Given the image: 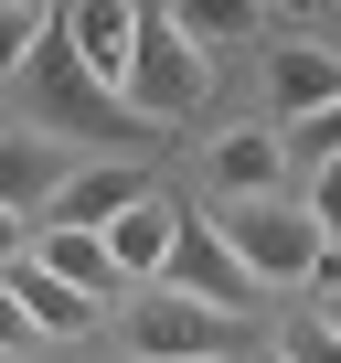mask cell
<instances>
[{"label":"cell","mask_w":341,"mask_h":363,"mask_svg":"<svg viewBox=\"0 0 341 363\" xmlns=\"http://www.w3.org/2000/svg\"><path fill=\"white\" fill-rule=\"evenodd\" d=\"M203 96H214V54H203V33H192L182 11H139V43H128V86H117V107H128L139 128H182V118H203Z\"/></svg>","instance_id":"cell-1"},{"label":"cell","mask_w":341,"mask_h":363,"mask_svg":"<svg viewBox=\"0 0 341 363\" xmlns=\"http://www.w3.org/2000/svg\"><path fill=\"white\" fill-rule=\"evenodd\" d=\"M214 235H224V257L256 278V289H309L320 267H330V246L309 235V214L277 193V203H235V214H214Z\"/></svg>","instance_id":"cell-2"},{"label":"cell","mask_w":341,"mask_h":363,"mask_svg":"<svg viewBox=\"0 0 341 363\" xmlns=\"http://www.w3.org/2000/svg\"><path fill=\"white\" fill-rule=\"evenodd\" d=\"M117 331H128L139 363H235V352H245V320H224V310H203V299H170V289H149Z\"/></svg>","instance_id":"cell-3"},{"label":"cell","mask_w":341,"mask_h":363,"mask_svg":"<svg viewBox=\"0 0 341 363\" xmlns=\"http://www.w3.org/2000/svg\"><path fill=\"white\" fill-rule=\"evenodd\" d=\"M33 86H43V118H54V128H86V139H107L117 160H149V150H160V128H139L107 86H86L75 54H64L54 33H43V54H33Z\"/></svg>","instance_id":"cell-4"},{"label":"cell","mask_w":341,"mask_h":363,"mask_svg":"<svg viewBox=\"0 0 341 363\" xmlns=\"http://www.w3.org/2000/svg\"><path fill=\"white\" fill-rule=\"evenodd\" d=\"M149 289H170V299H203V310H224V320H245V310H256V278L224 257L214 214H192V203H182V225H170V257H160V278H149Z\"/></svg>","instance_id":"cell-5"},{"label":"cell","mask_w":341,"mask_h":363,"mask_svg":"<svg viewBox=\"0 0 341 363\" xmlns=\"http://www.w3.org/2000/svg\"><path fill=\"white\" fill-rule=\"evenodd\" d=\"M160 182H149V160H86V171H64L54 182V203H43V225L33 235H107L128 203H149Z\"/></svg>","instance_id":"cell-6"},{"label":"cell","mask_w":341,"mask_h":363,"mask_svg":"<svg viewBox=\"0 0 341 363\" xmlns=\"http://www.w3.org/2000/svg\"><path fill=\"white\" fill-rule=\"evenodd\" d=\"M54 43L75 54V75L86 86H128V43H139V11L128 0H75V11H54Z\"/></svg>","instance_id":"cell-7"},{"label":"cell","mask_w":341,"mask_h":363,"mask_svg":"<svg viewBox=\"0 0 341 363\" xmlns=\"http://www.w3.org/2000/svg\"><path fill=\"white\" fill-rule=\"evenodd\" d=\"M267 96H277V128L320 118V107L341 96V43H320V33H277V43H267Z\"/></svg>","instance_id":"cell-8"},{"label":"cell","mask_w":341,"mask_h":363,"mask_svg":"<svg viewBox=\"0 0 341 363\" xmlns=\"http://www.w3.org/2000/svg\"><path fill=\"white\" fill-rule=\"evenodd\" d=\"M203 182H214L224 203H277V193H288V150H277V128H256V118L224 128V139L203 150Z\"/></svg>","instance_id":"cell-9"},{"label":"cell","mask_w":341,"mask_h":363,"mask_svg":"<svg viewBox=\"0 0 341 363\" xmlns=\"http://www.w3.org/2000/svg\"><path fill=\"white\" fill-rule=\"evenodd\" d=\"M170 225H182V203L170 193H149V203H128L96 246H107V267H117V289H139V278H160V257H170Z\"/></svg>","instance_id":"cell-10"},{"label":"cell","mask_w":341,"mask_h":363,"mask_svg":"<svg viewBox=\"0 0 341 363\" xmlns=\"http://www.w3.org/2000/svg\"><path fill=\"white\" fill-rule=\"evenodd\" d=\"M0 289H11V310H22V320H33V342H86V331H96V320H107V310H96V299H75V289H64V278H43V267H33V257H22V267H11V278H0Z\"/></svg>","instance_id":"cell-11"},{"label":"cell","mask_w":341,"mask_h":363,"mask_svg":"<svg viewBox=\"0 0 341 363\" xmlns=\"http://www.w3.org/2000/svg\"><path fill=\"white\" fill-rule=\"evenodd\" d=\"M33 267H43V278H64L75 299L117 310V267H107V246H96V235H33Z\"/></svg>","instance_id":"cell-12"},{"label":"cell","mask_w":341,"mask_h":363,"mask_svg":"<svg viewBox=\"0 0 341 363\" xmlns=\"http://www.w3.org/2000/svg\"><path fill=\"white\" fill-rule=\"evenodd\" d=\"M54 182H64L54 139H11V128H0V214H33V203H54Z\"/></svg>","instance_id":"cell-13"},{"label":"cell","mask_w":341,"mask_h":363,"mask_svg":"<svg viewBox=\"0 0 341 363\" xmlns=\"http://www.w3.org/2000/svg\"><path fill=\"white\" fill-rule=\"evenodd\" d=\"M43 33H54V11H33V0H0V75H22V65L43 54Z\"/></svg>","instance_id":"cell-14"},{"label":"cell","mask_w":341,"mask_h":363,"mask_svg":"<svg viewBox=\"0 0 341 363\" xmlns=\"http://www.w3.org/2000/svg\"><path fill=\"white\" fill-rule=\"evenodd\" d=\"M277 150H288V171H299V160H309V171H320V160H341V96H330L320 118H299V128H277Z\"/></svg>","instance_id":"cell-15"},{"label":"cell","mask_w":341,"mask_h":363,"mask_svg":"<svg viewBox=\"0 0 341 363\" xmlns=\"http://www.w3.org/2000/svg\"><path fill=\"white\" fill-rule=\"evenodd\" d=\"M299 214H309V235L341 257V160H320V171H309V203H299Z\"/></svg>","instance_id":"cell-16"},{"label":"cell","mask_w":341,"mask_h":363,"mask_svg":"<svg viewBox=\"0 0 341 363\" xmlns=\"http://www.w3.org/2000/svg\"><path fill=\"white\" fill-rule=\"evenodd\" d=\"M277 363H341V342H330V331H320V320L299 310V320L277 331Z\"/></svg>","instance_id":"cell-17"},{"label":"cell","mask_w":341,"mask_h":363,"mask_svg":"<svg viewBox=\"0 0 341 363\" xmlns=\"http://www.w3.org/2000/svg\"><path fill=\"white\" fill-rule=\"evenodd\" d=\"M309 289H320V310H309V320H320V331H330V342H341V257H330V267H320V278H309Z\"/></svg>","instance_id":"cell-18"},{"label":"cell","mask_w":341,"mask_h":363,"mask_svg":"<svg viewBox=\"0 0 341 363\" xmlns=\"http://www.w3.org/2000/svg\"><path fill=\"white\" fill-rule=\"evenodd\" d=\"M22 352H33V320L11 310V289H0V363H22Z\"/></svg>","instance_id":"cell-19"},{"label":"cell","mask_w":341,"mask_h":363,"mask_svg":"<svg viewBox=\"0 0 341 363\" xmlns=\"http://www.w3.org/2000/svg\"><path fill=\"white\" fill-rule=\"evenodd\" d=\"M22 257H33V214H0V278H11Z\"/></svg>","instance_id":"cell-20"}]
</instances>
